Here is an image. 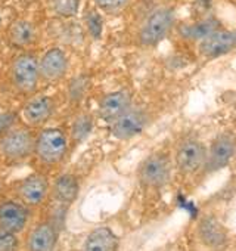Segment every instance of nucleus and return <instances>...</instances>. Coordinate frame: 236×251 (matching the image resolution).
I'll return each instance as SVG.
<instances>
[{
  "instance_id": "nucleus-26",
  "label": "nucleus",
  "mask_w": 236,
  "mask_h": 251,
  "mask_svg": "<svg viewBox=\"0 0 236 251\" xmlns=\"http://www.w3.org/2000/svg\"><path fill=\"white\" fill-rule=\"evenodd\" d=\"M14 114H0V136L14 127Z\"/></svg>"
},
{
  "instance_id": "nucleus-4",
  "label": "nucleus",
  "mask_w": 236,
  "mask_h": 251,
  "mask_svg": "<svg viewBox=\"0 0 236 251\" xmlns=\"http://www.w3.org/2000/svg\"><path fill=\"white\" fill-rule=\"evenodd\" d=\"M174 25V11L171 8H158L145 20L139 31V42L143 46H157L165 39Z\"/></svg>"
},
{
  "instance_id": "nucleus-12",
  "label": "nucleus",
  "mask_w": 236,
  "mask_h": 251,
  "mask_svg": "<svg viewBox=\"0 0 236 251\" xmlns=\"http://www.w3.org/2000/svg\"><path fill=\"white\" fill-rule=\"evenodd\" d=\"M55 111V102L50 96L39 95L33 96L27 103L23 106V118L28 126L39 127L47 123Z\"/></svg>"
},
{
  "instance_id": "nucleus-16",
  "label": "nucleus",
  "mask_w": 236,
  "mask_h": 251,
  "mask_svg": "<svg viewBox=\"0 0 236 251\" xmlns=\"http://www.w3.org/2000/svg\"><path fill=\"white\" fill-rule=\"evenodd\" d=\"M118 236L108 226H100L86 236L81 251H118Z\"/></svg>"
},
{
  "instance_id": "nucleus-1",
  "label": "nucleus",
  "mask_w": 236,
  "mask_h": 251,
  "mask_svg": "<svg viewBox=\"0 0 236 251\" xmlns=\"http://www.w3.org/2000/svg\"><path fill=\"white\" fill-rule=\"evenodd\" d=\"M70 150L68 135L58 127H45L36 135L34 155L42 164L56 166L67 157Z\"/></svg>"
},
{
  "instance_id": "nucleus-7",
  "label": "nucleus",
  "mask_w": 236,
  "mask_h": 251,
  "mask_svg": "<svg viewBox=\"0 0 236 251\" xmlns=\"http://www.w3.org/2000/svg\"><path fill=\"white\" fill-rule=\"evenodd\" d=\"M40 77L46 81H58L65 77L70 68V59L64 49L50 48L39 59Z\"/></svg>"
},
{
  "instance_id": "nucleus-2",
  "label": "nucleus",
  "mask_w": 236,
  "mask_h": 251,
  "mask_svg": "<svg viewBox=\"0 0 236 251\" xmlns=\"http://www.w3.org/2000/svg\"><path fill=\"white\" fill-rule=\"evenodd\" d=\"M11 80L14 87L23 95H31L37 90L40 77L39 58L33 53L18 55L11 65Z\"/></svg>"
},
{
  "instance_id": "nucleus-15",
  "label": "nucleus",
  "mask_w": 236,
  "mask_h": 251,
  "mask_svg": "<svg viewBox=\"0 0 236 251\" xmlns=\"http://www.w3.org/2000/svg\"><path fill=\"white\" fill-rule=\"evenodd\" d=\"M233 154H235V141H233V138L229 136V135L218 136L211 145L210 155L205 158L207 170L208 172H217V170L223 169L224 166H227V163L230 161Z\"/></svg>"
},
{
  "instance_id": "nucleus-25",
  "label": "nucleus",
  "mask_w": 236,
  "mask_h": 251,
  "mask_svg": "<svg viewBox=\"0 0 236 251\" xmlns=\"http://www.w3.org/2000/svg\"><path fill=\"white\" fill-rule=\"evenodd\" d=\"M20 241L17 233L0 227V251H18Z\"/></svg>"
},
{
  "instance_id": "nucleus-18",
  "label": "nucleus",
  "mask_w": 236,
  "mask_h": 251,
  "mask_svg": "<svg viewBox=\"0 0 236 251\" xmlns=\"http://www.w3.org/2000/svg\"><path fill=\"white\" fill-rule=\"evenodd\" d=\"M78 191H80L78 180L74 175H70V173L61 175L52 186L53 198L62 205L72 204L78 195Z\"/></svg>"
},
{
  "instance_id": "nucleus-17",
  "label": "nucleus",
  "mask_w": 236,
  "mask_h": 251,
  "mask_svg": "<svg viewBox=\"0 0 236 251\" xmlns=\"http://www.w3.org/2000/svg\"><path fill=\"white\" fill-rule=\"evenodd\" d=\"M9 43L18 49L30 48L37 40V30L33 23L27 20H17L8 28Z\"/></svg>"
},
{
  "instance_id": "nucleus-27",
  "label": "nucleus",
  "mask_w": 236,
  "mask_h": 251,
  "mask_svg": "<svg viewBox=\"0 0 236 251\" xmlns=\"http://www.w3.org/2000/svg\"><path fill=\"white\" fill-rule=\"evenodd\" d=\"M2 24H3V18H2V15H0V27H2Z\"/></svg>"
},
{
  "instance_id": "nucleus-30",
  "label": "nucleus",
  "mask_w": 236,
  "mask_h": 251,
  "mask_svg": "<svg viewBox=\"0 0 236 251\" xmlns=\"http://www.w3.org/2000/svg\"><path fill=\"white\" fill-rule=\"evenodd\" d=\"M2 2H5V0H2Z\"/></svg>"
},
{
  "instance_id": "nucleus-28",
  "label": "nucleus",
  "mask_w": 236,
  "mask_h": 251,
  "mask_svg": "<svg viewBox=\"0 0 236 251\" xmlns=\"http://www.w3.org/2000/svg\"><path fill=\"white\" fill-rule=\"evenodd\" d=\"M0 114H2V106H0Z\"/></svg>"
},
{
  "instance_id": "nucleus-29",
  "label": "nucleus",
  "mask_w": 236,
  "mask_h": 251,
  "mask_svg": "<svg viewBox=\"0 0 236 251\" xmlns=\"http://www.w3.org/2000/svg\"><path fill=\"white\" fill-rule=\"evenodd\" d=\"M0 189H2V183H0Z\"/></svg>"
},
{
  "instance_id": "nucleus-11",
  "label": "nucleus",
  "mask_w": 236,
  "mask_h": 251,
  "mask_svg": "<svg viewBox=\"0 0 236 251\" xmlns=\"http://www.w3.org/2000/svg\"><path fill=\"white\" fill-rule=\"evenodd\" d=\"M130 108H132V95L127 90H117L105 95L100 99L97 106V114L103 121L111 124Z\"/></svg>"
},
{
  "instance_id": "nucleus-3",
  "label": "nucleus",
  "mask_w": 236,
  "mask_h": 251,
  "mask_svg": "<svg viewBox=\"0 0 236 251\" xmlns=\"http://www.w3.org/2000/svg\"><path fill=\"white\" fill-rule=\"evenodd\" d=\"M36 135L28 127L14 126L0 136V154L11 161H23L34 154Z\"/></svg>"
},
{
  "instance_id": "nucleus-23",
  "label": "nucleus",
  "mask_w": 236,
  "mask_h": 251,
  "mask_svg": "<svg viewBox=\"0 0 236 251\" xmlns=\"http://www.w3.org/2000/svg\"><path fill=\"white\" fill-rule=\"evenodd\" d=\"M84 24H86V28H87L89 34L94 40H99L102 37V33H103V20H102L100 12L96 8L86 11V14H84Z\"/></svg>"
},
{
  "instance_id": "nucleus-20",
  "label": "nucleus",
  "mask_w": 236,
  "mask_h": 251,
  "mask_svg": "<svg viewBox=\"0 0 236 251\" xmlns=\"http://www.w3.org/2000/svg\"><path fill=\"white\" fill-rule=\"evenodd\" d=\"M93 126H94V123H93V117L90 114L83 112V114L77 115L75 120L71 124V130H70V135H68L70 147L71 145L77 147V145L83 144L90 136V133L93 130Z\"/></svg>"
},
{
  "instance_id": "nucleus-19",
  "label": "nucleus",
  "mask_w": 236,
  "mask_h": 251,
  "mask_svg": "<svg viewBox=\"0 0 236 251\" xmlns=\"http://www.w3.org/2000/svg\"><path fill=\"white\" fill-rule=\"evenodd\" d=\"M218 28H221L220 21L214 17H205L198 20L193 24H185L180 27V36L186 40H196L201 42L205 37H208L210 34H212L214 31H217Z\"/></svg>"
},
{
  "instance_id": "nucleus-6",
  "label": "nucleus",
  "mask_w": 236,
  "mask_h": 251,
  "mask_svg": "<svg viewBox=\"0 0 236 251\" xmlns=\"http://www.w3.org/2000/svg\"><path fill=\"white\" fill-rule=\"evenodd\" d=\"M171 167L167 155L152 154L139 167L138 176L142 185L148 188H161L170 179Z\"/></svg>"
},
{
  "instance_id": "nucleus-21",
  "label": "nucleus",
  "mask_w": 236,
  "mask_h": 251,
  "mask_svg": "<svg viewBox=\"0 0 236 251\" xmlns=\"http://www.w3.org/2000/svg\"><path fill=\"white\" fill-rule=\"evenodd\" d=\"M202 241L210 247H220L226 241V230L214 217H205L199 226Z\"/></svg>"
},
{
  "instance_id": "nucleus-22",
  "label": "nucleus",
  "mask_w": 236,
  "mask_h": 251,
  "mask_svg": "<svg viewBox=\"0 0 236 251\" xmlns=\"http://www.w3.org/2000/svg\"><path fill=\"white\" fill-rule=\"evenodd\" d=\"M81 0H49V9L53 15L68 20L74 18L80 11Z\"/></svg>"
},
{
  "instance_id": "nucleus-9",
  "label": "nucleus",
  "mask_w": 236,
  "mask_h": 251,
  "mask_svg": "<svg viewBox=\"0 0 236 251\" xmlns=\"http://www.w3.org/2000/svg\"><path fill=\"white\" fill-rule=\"evenodd\" d=\"M28 220L30 210L24 202L8 200L0 204V227L18 235L25 229Z\"/></svg>"
},
{
  "instance_id": "nucleus-10",
  "label": "nucleus",
  "mask_w": 236,
  "mask_h": 251,
  "mask_svg": "<svg viewBox=\"0 0 236 251\" xmlns=\"http://www.w3.org/2000/svg\"><path fill=\"white\" fill-rule=\"evenodd\" d=\"M236 48V31L218 28L199 42V52L207 58H218Z\"/></svg>"
},
{
  "instance_id": "nucleus-24",
  "label": "nucleus",
  "mask_w": 236,
  "mask_h": 251,
  "mask_svg": "<svg viewBox=\"0 0 236 251\" xmlns=\"http://www.w3.org/2000/svg\"><path fill=\"white\" fill-rule=\"evenodd\" d=\"M94 8L99 12L108 14V15H115V14H120L121 11H124L130 0H93Z\"/></svg>"
},
{
  "instance_id": "nucleus-14",
  "label": "nucleus",
  "mask_w": 236,
  "mask_h": 251,
  "mask_svg": "<svg viewBox=\"0 0 236 251\" xmlns=\"http://www.w3.org/2000/svg\"><path fill=\"white\" fill-rule=\"evenodd\" d=\"M58 235V227L52 222L36 225L27 238V251H53Z\"/></svg>"
},
{
  "instance_id": "nucleus-13",
  "label": "nucleus",
  "mask_w": 236,
  "mask_h": 251,
  "mask_svg": "<svg viewBox=\"0 0 236 251\" xmlns=\"http://www.w3.org/2000/svg\"><path fill=\"white\" fill-rule=\"evenodd\" d=\"M207 154L198 141H185L176 152V163L182 173H195L205 161Z\"/></svg>"
},
{
  "instance_id": "nucleus-8",
  "label": "nucleus",
  "mask_w": 236,
  "mask_h": 251,
  "mask_svg": "<svg viewBox=\"0 0 236 251\" xmlns=\"http://www.w3.org/2000/svg\"><path fill=\"white\" fill-rule=\"evenodd\" d=\"M49 192L50 186L47 177L40 173L27 176L18 186V195L27 207L42 205L46 201Z\"/></svg>"
},
{
  "instance_id": "nucleus-5",
  "label": "nucleus",
  "mask_w": 236,
  "mask_h": 251,
  "mask_svg": "<svg viewBox=\"0 0 236 251\" xmlns=\"http://www.w3.org/2000/svg\"><path fill=\"white\" fill-rule=\"evenodd\" d=\"M148 124V115L145 111L138 108L127 109L123 115L109 124V132L115 139L129 141L139 136Z\"/></svg>"
}]
</instances>
